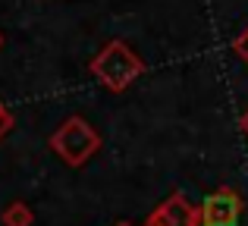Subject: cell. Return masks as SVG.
I'll use <instances>...</instances> for the list:
<instances>
[{"instance_id": "6da1fadb", "label": "cell", "mask_w": 248, "mask_h": 226, "mask_svg": "<svg viewBox=\"0 0 248 226\" xmlns=\"http://www.w3.org/2000/svg\"><path fill=\"white\" fill-rule=\"evenodd\" d=\"M141 73H145V60H141L126 41L104 44V50L91 60V75H94L107 91H126Z\"/></svg>"}, {"instance_id": "7a4b0ae2", "label": "cell", "mask_w": 248, "mask_h": 226, "mask_svg": "<svg viewBox=\"0 0 248 226\" xmlns=\"http://www.w3.org/2000/svg\"><path fill=\"white\" fill-rule=\"evenodd\" d=\"M50 148H54V154L66 166L79 170V166H85L101 151V135H97V129L91 126L85 116H69V120H63L60 129L50 135Z\"/></svg>"}, {"instance_id": "3957f363", "label": "cell", "mask_w": 248, "mask_h": 226, "mask_svg": "<svg viewBox=\"0 0 248 226\" xmlns=\"http://www.w3.org/2000/svg\"><path fill=\"white\" fill-rule=\"evenodd\" d=\"M245 201L236 189H217L198 204V226H236L242 217Z\"/></svg>"}, {"instance_id": "277c9868", "label": "cell", "mask_w": 248, "mask_h": 226, "mask_svg": "<svg viewBox=\"0 0 248 226\" xmlns=\"http://www.w3.org/2000/svg\"><path fill=\"white\" fill-rule=\"evenodd\" d=\"M145 226H198V208L182 192H173L145 217Z\"/></svg>"}, {"instance_id": "5b68a950", "label": "cell", "mask_w": 248, "mask_h": 226, "mask_svg": "<svg viewBox=\"0 0 248 226\" xmlns=\"http://www.w3.org/2000/svg\"><path fill=\"white\" fill-rule=\"evenodd\" d=\"M0 220H3V226H31L35 223V211L25 201H10L3 208V214H0Z\"/></svg>"}, {"instance_id": "8992f818", "label": "cell", "mask_w": 248, "mask_h": 226, "mask_svg": "<svg viewBox=\"0 0 248 226\" xmlns=\"http://www.w3.org/2000/svg\"><path fill=\"white\" fill-rule=\"evenodd\" d=\"M232 50H236V54H239V57H242V60L248 63V29H245L242 35L236 38V41H232Z\"/></svg>"}, {"instance_id": "52a82bcc", "label": "cell", "mask_w": 248, "mask_h": 226, "mask_svg": "<svg viewBox=\"0 0 248 226\" xmlns=\"http://www.w3.org/2000/svg\"><path fill=\"white\" fill-rule=\"evenodd\" d=\"M10 129H13V113L6 110L3 104H0V138H3V135L10 132Z\"/></svg>"}, {"instance_id": "ba28073f", "label": "cell", "mask_w": 248, "mask_h": 226, "mask_svg": "<svg viewBox=\"0 0 248 226\" xmlns=\"http://www.w3.org/2000/svg\"><path fill=\"white\" fill-rule=\"evenodd\" d=\"M239 126H242V132H245V135H248V110H245V113H242V122H239Z\"/></svg>"}, {"instance_id": "9c48e42d", "label": "cell", "mask_w": 248, "mask_h": 226, "mask_svg": "<svg viewBox=\"0 0 248 226\" xmlns=\"http://www.w3.org/2000/svg\"><path fill=\"white\" fill-rule=\"evenodd\" d=\"M113 226H135V223H129V220H123V223H113Z\"/></svg>"}, {"instance_id": "30bf717a", "label": "cell", "mask_w": 248, "mask_h": 226, "mask_svg": "<svg viewBox=\"0 0 248 226\" xmlns=\"http://www.w3.org/2000/svg\"><path fill=\"white\" fill-rule=\"evenodd\" d=\"M0 47H3V35H0Z\"/></svg>"}]
</instances>
